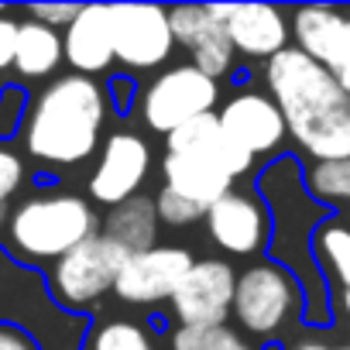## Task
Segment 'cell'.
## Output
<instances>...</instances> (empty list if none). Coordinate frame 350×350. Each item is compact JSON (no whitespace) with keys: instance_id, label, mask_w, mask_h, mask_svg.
<instances>
[{"instance_id":"8992f818","label":"cell","mask_w":350,"mask_h":350,"mask_svg":"<svg viewBox=\"0 0 350 350\" xmlns=\"http://www.w3.org/2000/svg\"><path fill=\"white\" fill-rule=\"evenodd\" d=\"M69 316L72 312L52 302V292L31 268L18 265L11 254L0 251V323H18L35 340H42V350H79V336H55L38 329V326H59Z\"/></svg>"},{"instance_id":"d590c367","label":"cell","mask_w":350,"mask_h":350,"mask_svg":"<svg viewBox=\"0 0 350 350\" xmlns=\"http://www.w3.org/2000/svg\"><path fill=\"white\" fill-rule=\"evenodd\" d=\"M340 350H350V343H347V347H340Z\"/></svg>"},{"instance_id":"7a4b0ae2","label":"cell","mask_w":350,"mask_h":350,"mask_svg":"<svg viewBox=\"0 0 350 350\" xmlns=\"http://www.w3.org/2000/svg\"><path fill=\"white\" fill-rule=\"evenodd\" d=\"M110 96L90 76L69 72L49 83L25 124V148L35 161L45 165H79L100 144V127L107 120Z\"/></svg>"},{"instance_id":"4fadbf2b","label":"cell","mask_w":350,"mask_h":350,"mask_svg":"<svg viewBox=\"0 0 350 350\" xmlns=\"http://www.w3.org/2000/svg\"><path fill=\"white\" fill-rule=\"evenodd\" d=\"M220 117V127L230 141H237L247 154H268L275 151L285 134H288V124H285V113L278 110V103L265 93H237L234 100L224 103V110L217 113Z\"/></svg>"},{"instance_id":"f1b7e54d","label":"cell","mask_w":350,"mask_h":350,"mask_svg":"<svg viewBox=\"0 0 350 350\" xmlns=\"http://www.w3.org/2000/svg\"><path fill=\"white\" fill-rule=\"evenodd\" d=\"M79 4H31L28 8V14H31V21H38V25H49V28H69L76 18H79Z\"/></svg>"},{"instance_id":"d4e9b609","label":"cell","mask_w":350,"mask_h":350,"mask_svg":"<svg viewBox=\"0 0 350 350\" xmlns=\"http://www.w3.org/2000/svg\"><path fill=\"white\" fill-rule=\"evenodd\" d=\"M316 251L333 268V275L340 278L343 292H350V227H343V224L323 227L316 234Z\"/></svg>"},{"instance_id":"44dd1931","label":"cell","mask_w":350,"mask_h":350,"mask_svg":"<svg viewBox=\"0 0 350 350\" xmlns=\"http://www.w3.org/2000/svg\"><path fill=\"white\" fill-rule=\"evenodd\" d=\"M66 59V42L55 28L38 25V21H25L18 31V55H14V69L21 79H45L59 69V62Z\"/></svg>"},{"instance_id":"d6986e66","label":"cell","mask_w":350,"mask_h":350,"mask_svg":"<svg viewBox=\"0 0 350 350\" xmlns=\"http://www.w3.org/2000/svg\"><path fill=\"white\" fill-rule=\"evenodd\" d=\"M347 14H340L336 8H299L292 14V35H295V49L306 52L309 59H316L319 66H329L336 49H340V38L347 31Z\"/></svg>"},{"instance_id":"5bb4252c","label":"cell","mask_w":350,"mask_h":350,"mask_svg":"<svg viewBox=\"0 0 350 350\" xmlns=\"http://www.w3.org/2000/svg\"><path fill=\"white\" fill-rule=\"evenodd\" d=\"M206 230L230 254H258L268 244V213L247 193H227L206 210Z\"/></svg>"},{"instance_id":"ba28073f","label":"cell","mask_w":350,"mask_h":350,"mask_svg":"<svg viewBox=\"0 0 350 350\" xmlns=\"http://www.w3.org/2000/svg\"><path fill=\"white\" fill-rule=\"evenodd\" d=\"M113 55L127 69H154L172 55L175 35L158 4H110Z\"/></svg>"},{"instance_id":"e0dca14e","label":"cell","mask_w":350,"mask_h":350,"mask_svg":"<svg viewBox=\"0 0 350 350\" xmlns=\"http://www.w3.org/2000/svg\"><path fill=\"white\" fill-rule=\"evenodd\" d=\"M66 62L79 76L103 72L113 55V31H110V4H86L79 18L66 28Z\"/></svg>"},{"instance_id":"3957f363","label":"cell","mask_w":350,"mask_h":350,"mask_svg":"<svg viewBox=\"0 0 350 350\" xmlns=\"http://www.w3.org/2000/svg\"><path fill=\"white\" fill-rule=\"evenodd\" d=\"M96 210L72 193H42L25 200L8 224V247L14 261H59L90 237H96Z\"/></svg>"},{"instance_id":"9c48e42d","label":"cell","mask_w":350,"mask_h":350,"mask_svg":"<svg viewBox=\"0 0 350 350\" xmlns=\"http://www.w3.org/2000/svg\"><path fill=\"white\" fill-rule=\"evenodd\" d=\"M237 278L241 275L227 261H196L179 292L172 295L175 319L183 326H227V316H234Z\"/></svg>"},{"instance_id":"9a60e30c","label":"cell","mask_w":350,"mask_h":350,"mask_svg":"<svg viewBox=\"0 0 350 350\" xmlns=\"http://www.w3.org/2000/svg\"><path fill=\"white\" fill-rule=\"evenodd\" d=\"M161 175H165L168 189L200 203L203 210H210L227 193H234V179H237L224 161H217L210 154H196V151H189V154H172L168 151L161 158Z\"/></svg>"},{"instance_id":"7402d4cb","label":"cell","mask_w":350,"mask_h":350,"mask_svg":"<svg viewBox=\"0 0 350 350\" xmlns=\"http://www.w3.org/2000/svg\"><path fill=\"white\" fill-rule=\"evenodd\" d=\"M306 186L319 203L350 210V158L343 161H316L306 172Z\"/></svg>"},{"instance_id":"f546056e","label":"cell","mask_w":350,"mask_h":350,"mask_svg":"<svg viewBox=\"0 0 350 350\" xmlns=\"http://www.w3.org/2000/svg\"><path fill=\"white\" fill-rule=\"evenodd\" d=\"M18 31L21 25L14 18H4L0 14V72L14 66V55H18Z\"/></svg>"},{"instance_id":"484cf974","label":"cell","mask_w":350,"mask_h":350,"mask_svg":"<svg viewBox=\"0 0 350 350\" xmlns=\"http://www.w3.org/2000/svg\"><path fill=\"white\" fill-rule=\"evenodd\" d=\"M154 206H158V220L168 224V227H189V224H196V220H206V210H203L200 203L179 196V193L168 189V186L158 189Z\"/></svg>"},{"instance_id":"603a6c76","label":"cell","mask_w":350,"mask_h":350,"mask_svg":"<svg viewBox=\"0 0 350 350\" xmlns=\"http://www.w3.org/2000/svg\"><path fill=\"white\" fill-rule=\"evenodd\" d=\"M172 350H254L230 326H179L172 333Z\"/></svg>"},{"instance_id":"2e32d148","label":"cell","mask_w":350,"mask_h":350,"mask_svg":"<svg viewBox=\"0 0 350 350\" xmlns=\"http://www.w3.org/2000/svg\"><path fill=\"white\" fill-rule=\"evenodd\" d=\"M288 31L292 28L285 25V14L271 4H230L227 35L237 55L275 59L278 52H285Z\"/></svg>"},{"instance_id":"6da1fadb","label":"cell","mask_w":350,"mask_h":350,"mask_svg":"<svg viewBox=\"0 0 350 350\" xmlns=\"http://www.w3.org/2000/svg\"><path fill=\"white\" fill-rule=\"evenodd\" d=\"M265 83L285 113L288 134L316 161L350 158V96L326 66L299 49H285L268 59Z\"/></svg>"},{"instance_id":"277c9868","label":"cell","mask_w":350,"mask_h":350,"mask_svg":"<svg viewBox=\"0 0 350 350\" xmlns=\"http://www.w3.org/2000/svg\"><path fill=\"white\" fill-rule=\"evenodd\" d=\"M127 258L131 251L110 241L107 234H96L76 251H69L66 258L52 265V275H49V292L55 306L66 312H83L96 306L117 285V275L127 265Z\"/></svg>"},{"instance_id":"1f68e13d","label":"cell","mask_w":350,"mask_h":350,"mask_svg":"<svg viewBox=\"0 0 350 350\" xmlns=\"http://www.w3.org/2000/svg\"><path fill=\"white\" fill-rule=\"evenodd\" d=\"M333 76H336V83L347 90V96H350V21H347V31H343V38H340V49H336V55H333V62L326 66Z\"/></svg>"},{"instance_id":"30bf717a","label":"cell","mask_w":350,"mask_h":350,"mask_svg":"<svg viewBox=\"0 0 350 350\" xmlns=\"http://www.w3.org/2000/svg\"><path fill=\"white\" fill-rule=\"evenodd\" d=\"M193 265L196 261L186 247L161 244V247H151V251H137L120 268L113 292L131 306H154V302L172 299L179 292V285L186 282Z\"/></svg>"},{"instance_id":"836d02e7","label":"cell","mask_w":350,"mask_h":350,"mask_svg":"<svg viewBox=\"0 0 350 350\" xmlns=\"http://www.w3.org/2000/svg\"><path fill=\"white\" fill-rule=\"evenodd\" d=\"M292 350H333V347L323 343V340H302V343H295Z\"/></svg>"},{"instance_id":"83f0119b","label":"cell","mask_w":350,"mask_h":350,"mask_svg":"<svg viewBox=\"0 0 350 350\" xmlns=\"http://www.w3.org/2000/svg\"><path fill=\"white\" fill-rule=\"evenodd\" d=\"M21 183H25V161L11 148H0V210H8V203L21 189Z\"/></svg>"},{"instance_id":"ac0fdd59","label":"cell","mask_w":350,"mask_h":350,"mask_svg":"<svg viewBox=\"0 0 350 350\" xmlns=\"http://www.w3.org/2000/svg\"><path fill=\"white\" fill-rule=\"evenodd\" d=\"M168 151L172 154H210L217 161H224L234 175H244L251 165H254V154H247L237 141H230L220 127V117L217 113H206V117H196L189 124H183L179 131H172L168 137Z\"/></svg>"},{"instance_id":"cb8c5ba5","label":"cell","mask_w":350,"mask_h":350,"mask_svg":"<svg viewBox=\"0 0 350 350\" xmlns=\"http://www.w3.org/2000/svg\"><path fill=\"white\" fill-rule=\"evenodd\" d=\"M90 350H154L148 329L131 319H110L93 329Z\"/></svg>"},{"instance_id":"7c38bea8","label":"cell","mask_w":350,"mask_h":350,"mask_svg":"<svg viewBox=\"0 0 350 350\" xmlns=\"http://www.w3.org/2000/svg\"><path fill=\"white\" fill-rule=\"evenodd\" d=\"M172 35L183 49L193 52V66L206 72L210 79H220L234 69V45L227 35V25H220L210 11V4H189L168 11Z\"/></svg>"},{"instance_id":"d6a6232c","label":"cell","mask_w":350,"mask_h":350,"mask_svg":"<svg viewBox=\"0 0 350 350\" xmlns=\"http://www.w3.org/2000/svg\"><path fill=\"white\" fill-rule=\"evenodd\" d=\"M110 96H113L117 110H120V113H127V107L134 103V83H131L127 76H117V79L110 83Z\"/></svg>"},{"instance_id":"8fae6325","label":"cell","mask_w":350,"mask_h":350,"mask_svg":"<svg viewBox=\"0 0 350 350\" xmlns=\"http://www.w3.org/2000/svg\"><path fill=\"white\" fill-rule=\"evenodd\" d=\"M148 168H151L148 141L131 134V131H117L107 137L100 161L90 175V196L113 210V206L137 196L141 183L148 179Z\"/></svg>"},{"instance_id":"4316f807","label":"cell","mask_w":350,"mask_h":350,"mask_svg":"<svg viewBox=\"0 0 350 350\" xmlns=\"http://www.w3.org/2000/svg\"><path fill=\"white\" fill-rule=\"evenodd\" d=\"M25 110H31L25 86H0V141H11L28 124Z\"/></svg>"},{"instance_id":"5b68a950","label":"cell","mask_w":350,"mask_h":350,"mask_svg":"<svg viewBox=\"0 0 350 350\" xmlns=\"http://www.w3.org/2000/svg\"><path fill=\"white\" fill-rule=\"evenodd\" d=\"M299 312H302V288L282 265L265 261L241 271L234 295V319L241 323V329L271 340L285 333Z\"/></svg>"},{"instance_id":"e575fe53","label":"cell","mask_w":350,"mask_h":350,"mask_svg":"<svg viewBox=\"0 0 350 350\" xmlns=\"http://www.w3.org/2000/svg\"><path fill=\"white\" fill-rule=\"evenodd\" d=\"M8 224H11V210H0V237H8Z\"/></svg>"},{"instance_id":"52a82bcc","label":"cell","mask_w":350,"mask_h":350,"mask_svg":"<svg viewBox=\"0 0 350 350\" xmlns=\"http://www.w3.org/2000/svg\"><path fill=\"white\" fill-rule=\"evenodd\" d=\"M217 107V79L200 72L196 66H175L161 72L141 100L144 124L158 134H172L183 124L213 113Z\"/></svg>"},{"instance_id":"ffe728a7","label":"cell","mask_w":350,"mask_h":350,"mask_svg":"<svg viewBox=\"0 0 350 350\" xmlns=\"http://www.w3.org/2000/svg\"><path fill=\"white\" fill-rule=\"evenodd\" d=\"M158 206H154V200H148V196H134V200H127V203H120V206H113L110 213H107V220H103V234L110 237V241H117L120 247H127L131 254H137V251H151V247H158L154 244V237H158Z\"/></svg>"},{"instance_id":"4dcf8cb0","label":"cell","mask_w":350,"mask_h":350,"mask_svg":"<svg viewBox=\"0 0 350 350\" xmlns=\"http://www.w3.org/2000/svg\"><path fill=\"white\" fill-rule=\"evenodd\" d=\"M0 350H42V343L18 323H0Z\"/></svg>"}]
</instances>
